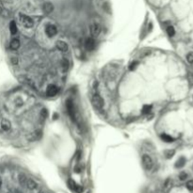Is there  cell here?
I'll return each instance as SVG.
<instances>
[{"label":"cell","instance_id":"6da1fadb","mask_svg":"<svg viewBox=\"0 0 193 193\" xmlns=\"http://www.w3.org/2000/svg\"><path fill=\"white\" fill-rule=\"evenodd\" d=\"M66 108H67L68 114H69V116L72 118V120L76 121V108H74V103L71 99H68L66 101Z\"/></svg>","mask_w":193,"mask_h":193},{"label":"cell","instance_id":"7a4b0ae2","mask_svg":"<svg viewBox=\"0 0 193 193\" xmlns=\"http://www.w3.org/2000/svg\"><path fill=\"white\" fill-rule=\"evenodd\" d=\"M19 20L25 27L30 28L34 26V21L29 16L25 15V14H19Z\"/></svg>","mask_w":193,"mask_h":193},{"label":"cell","instance_id":"3957f363","mask_svg":"<svg viewBox=\"0 0 193 193\" xmlns=\"http://www.w3.org/2000/svg\"><path fill=\"white\" fill-rule=\"evenodd\" d=\"M91 100H92V104H93L96 108H102L104 106V105H105V102H104L103 98L97 93L92 95Z\"/></svg>","mask_w":193,"mask_h":193},{"label":"cell","instance_id":"277c9868","mask_svg":"<svg viewBox=\"0 0 193 193\" xmlns=\"http://www.w3.org/2000/svg\"><path fill=\"white\" fill-rule=\"evenodd\" d=\"M68 185H69V188L72 189V190L76 191L77 193H82L83 192V187H81V185H77L76 182L72 179H69L68 180Z\"/></svg>","mask_w":193,"mask_h":193},{"label":"cell","instance_id":"5b68a950","mask_svg":"<svg viewBox=\"0 0 193 193\" xmlns=\"http://www.w3.org/2000/svg\"><path fill=\"white\" fill-rule=\"evenodd\" d=\"M142 164L145 170H151L153 167V160L148 155H144L142 156Z\"/></svg>","mask_w":193,"mask_h":193},{"label":"cell","instance_id":"8992f818","mask_svg":"<svg viewBox=\"0 0 193 193\" xmlns=\"http://www.w3.org/2000/svg\"><path fill=\"white\" fill-rule=\"evenodd\" d=\"M45 33L48 37H54L55 35L58 33V29L54 25H48L47 27H45Z\"/></svg>","mask_w":193,"mask_h":193},{"label":"cell","instance_id":"52a82bcc","mask_svg":"<svg viewBox=\"0 0 193 193\" xmlns=\"http://www.w3.org/2000/svg\"><path fill=\"white\" fill-rule=\"evenodd\" d=\"M59 92V88L55 85H49L47 89H46V95L49 97H53V96L57 95Z\"/></svg>","mask_w":193,"mask_h":193},{"label":"cell","instance_id":"ba28073f","mask_svg":"<svg viewBox=\"0 0 193 193\" xmlns=\"http://www.w3.org/2000/svg\"><path fill=\"white\" fill-rule=\"evenodd\" d=\"M100 31H101V28H100V26L97 23H93L91 24V33L93 37H97L100 34Z\"/></svg>","mask_w":193,"mask_h":193},{"label":"cell","instance_id":"9c48e42d","mask_svg":"<svg viewBox=\"0 0 193 193\" xmlns=\"http://www.w3.org/2000/svg\"><path fill=\"white\" fill-rule=\"evenodd\" d=\"M53 10H54V6H53L52 3L50 2H45L44 5H42V12H44L45 14H50Z\"/></svg>","mask_w":193,"mask_h":193},{"label":"cell","instance_id":"30bf717a","mask_svg":"<svg viewBox=\"0 0 193 193\" xmlns=\"http://www.w3.org/2000/svg\"><path fill=\"white\" fill-rule=\"evenodd\" d=\"M85 46H86V49L89 50V51H92V50L95 48V42H94L93 39L88 38L87 41H86Z\"/></svg>","mask_w":193,"mask_h":193},{"label":"cell","instance_id":"8fae6325","mask_svg":"<svg viewBox=\"0 0 193 193\" xmlns=\"http://www.w3.org/2000/svg\"><path fill=\"white\" fill-rule=\"evenodd\" d=\"M56 46L59 51H62V52L68 51V44L63 41H58L56 42Z\"/></svg>","mask_w":193,"mask_h":193},{"label":"cell","instance_id":"7c38bea8","mask_svg":"<svg viewBox=\"0 0 193 193\" xmlns=\"http://www.w3.org/2000/svg\"><path fill=\"white\" fill-rule=\"evenodd\" d=\"M10 126H12V124H10V121L7 119H4L2 120L1 121V128L4 131H9L10 129Z\"/></svg>","mask_w":193,"mask_h":193},{"label":"cell","instance_id":"4fadbf2b","mask_svg":"<svg viewBox=\"0 0 193 193\" xmlns=\"http://www.w3.org/2000/svg\"><path fill=\"white\" fill-rule=\"evenodd\" d=\"M20 47V42L17 39H13V40L10 42V48L12 50H17Z\"/></svg>","mask_w":193,"mask_h":193},{"label":"cell","instance_id":"5bb4252c","mask_svg":"<svg viewBox=\"0 0 193 193\" xmlns=\"http://www.w3.org/2000/svg\"><path fill=\"white\" fill-rule=\"evenodd\" d=\"M27 185V187L29 189H34V188H37V184L35 183L33 180H31V179H27L26 185Z\"/></svg>","mask_w":193,"mask_h":193},{"label":"cell","instance_id":"9a60e30c","mask_svg":"<svg viewBox=\"0 0 193 193\" xmlns=\"http://www.w3.org/2000/svg\"><path fill=\"white\" fill-rule=\"evenodd\" d=\"M10 31L12 35L17 33V26H16V23L14 22V21H12V22L10 23Z\"/></svg>","mask_w":193,"mask_h":193},{"label":"cell","instance_id":"2e32d148","mask_svg":"<svg viewBox=\"0 0 193 193\" xmlns=\"http://www.w3.org/2000/svg\"><path fill=\"white\" fill-rule=\"evenodd\" d=\"M185 157H180V158L177 160V162L175 163V167H176V168H181V167H183L185 165Z\"/></svg>","mask_w":193,"mask_h":193},{"label":"cell","instance_id":"e0dca14e","mask_svg":"<svg viewBox=\"0 0 193 193\" xmlns=\"http://www.w3.org/2000/svg\"><path fill=\"white\" fill-rule=\"evenodd\" d=\"M161 138H162L165 142H173V138H171L170 136L167 135V134H162V135H161Z\"/></svg>","mask_w":193,"mask_h":193},{"label":"cell","instance_id":"ac0fdd59","mask_svg":"<svg viewBox=\"0 0 193 193\" xmlns=\"http://www.w3.org/2000/svg\"><path fill=\"white\" fill-rule=\"evenodd\" d=\"M61 66L63 68V71H66L69 68V61L66 59H62L61 60Z\"/></svg>","mask_w":193,"mask_h":193},{"label":"cell","instance_id":"d6986e66","mask_svg":"<svg viewBox=\"0 0 193 193\" xmlns=\"http://www.w3.org/2000/svg\"><path fill=\"white\" fill-rule=\"evenodd\" d=\"M167 33H168V35H169L170 37H173V36H174V34H175V30H174V28H173V27H167Z\"/></svg>","mask_w":193,"mask_h":193},{"label":"cell","instance_id":"ffe728a7","mask_svg":"<svg viewBox=\"0 0 193 193\" xmlns=\"http://www.w3.org/2000/svg\"><path fill=\"white\" fill-rule=\"evenodd\" d=\"M151 109H152V106H149V105L143 106V108H142V113L148 114L150 111H151Z\"/></svg>","mask_w":193,"mask_h":193},{"label":"cell","instance_id":"44dd1931","mask_svg":"<svg viewBox=\"0 0 193 193\" xmlns=\"http://www.w3.org/2000/svg\"><path fill=\"white\" fill-rule=\"evenodd\" d=\"M187 60H188V63H190V64L193 63V52L188 53V56H187Z\"/></svg>","mask_w":193,"mask_h":193},{"label":"cell","instance_id":"7402d4cb","mask_svg":"<svg viewBox=\"0 0 193 193\" xmlns=\"http://www.w3.org/2000/svg\"><path fill=\"white\" fill-rule=\"evenodd\" d=\"M187 188H188V189H189V190L193 191V180H190V181L188 182V183H187Z\"/></svg>","mask_w":193,"mask_h":193},{"label":"cell","instance_id":"603a6c76","mask_svg":"<svg viewBox=\"0 0 193 193\" xmlns=\"http://www.w3.org/2000/svg\"><path fill=\"white\" fill-rule=\"evenodd\" d=\"M47 115H48V112L46 109H42V112H41V116L44 118V119H45V118H47Z\"/></svg>","mask_w":193,"mask_h":193},{"label":"cell","instance_id":"cb8c5ba5","mask_svg":"<svg viewBox=\"0 0 193 193\" xmlns=\"http://www.w3.org/2000/svg\"><path fill=\"white\" fill-rule=\"evenodd\" d=\"M187 177H188V174L185 173H180V175H179L180 180H182V181L187 179Z\"/></svg>","mask_w":193,"mask_h":193},{"label":"cell","instance_id":"d4e9b609","mask_svg":"<svg viewBox=\"0 0 193 193\" xmlns=\"http://www.w3.org/2000/svg\"><path fill=\"white\" fill-rule=\"evenodd\" d=\"M138 61H134V62H132L131 64H130V66H129V69L132 71V70H134V69H136V67H137V65H138Z\"/></svg>","mask_w":193,"mask_h":193},{"label":"cell","instance_id":"484cf974","mask_svg":"<svg viewBox=\"0 0 193 193\" xmlns=\"http://www.w3.org/2000/svg\"><path fill=\"white\" fill-rule=\"evenodd\" d=\"M165 153H166V156L168 157V158H170V157L174 155V151H167Z\"/></svg>","mask_w":193,"mask_h":193},{"label":"cell","instance_id":"4316f807","mask_svg":"<svg viewBox=\"0 0 193 193\" xmlns=\"http://www.w3.org/2000/svg\"><path fill=\"white\" fill-rule=\"evenodd\" d=\"M188 81H189V84L190 85H193V74H191V73H189L188 74Z\"/></svg>","mask_w":193,"mask_h":193},{"label":"cell","instance_id":"83f0119b","mask_svg":"<svg viewBox=\"0 0 193 193\" xmlns=\"http://www.w3.org/2000/svg\"><path fill=\"white\" fill-rule=\"evenodd\" d=\"M1 2L6 3V4H10V3H12V0H1Z\"/></svg>","mask_w":193,"mask_h":193},{"label":"cell","instance_id":"f1b7e54d","mask_svg":"<svg viewBox=\"0 0 193 193\" xmlns=\"http://www.w3.org/2000/svg\"><path fill=\"white\" fill-rule=\"evenodd\" d=\"M12 61L13 64H17V59H16V58H12Z\"/></svg>","mask_w":193,"mask_h":193},{"label":"cell","instance_id":"f546056e","mask_svg":"<svg viewBox=\"0 0 193 193\" xmlns=\"http://www.w3.org/2000/svg\"><path fill=\"white\" fill-rule=\"evenodd\" d=\"M1 185H2V179H1V177H0V187H1Z\"/></svg>","mask_w":193,"mask_h":193}]
</instances>
